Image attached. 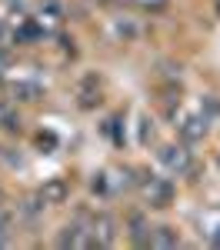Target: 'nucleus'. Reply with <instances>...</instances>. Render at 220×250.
<instances>
[{"instance_id":"5","label":"nucleus","mask_w":220,"mask_h":250,"mask_svg":"<svg viewBox=\"0 0 220 250\" xmlns=\"http://www.w3.org/2000/svg\"><path fill=\"white\" fill-rule=\"evenodd\" d=\"M43 37H47V27H43L37 17H23V20H20V27L14 30V43H17V47L37 43V40H43Z\"/></svg>"},{"instance_id":"9","label":"nucleus","mask_w":220,"mask_h":250,"mask_svg":"<svg viewBox=\"0 0 220 250\" xmlns=\"http://www.w3.org/2000/svg\"><path fill=\"white\" fill-rule=\"evenodd\" d=\"M203 134H207V120H203V117H187V120L180 124V144H187V147L197 144Z\"/></svg>"},{"instance_id":"12","label":"nucleus","mask_w":220,"mask_h":250,"mask_svg":"<svg viewBox=\"0 0 220 250\" xmlns=\"http://www.w3.org/2000/svg\"><path fill=\"white\" fill-rule=\"evenodd\" d=\"M107 134H110V140H114V147H117V150H123V147H127V130H123V114H114V117H110V124H107Z\"/></svg>"},{"instance_id":"6","label":"nucleus","mask_w":220,"mask_h":250,"mask_svg":"<svg viewBox=\"0 0 220 250\" xmlns=\"http://www.w3.org/2000/svg\"><path fill=\"white\" fill-rule=\"evenodd\" d=\"M67 17V7H63V0H40V23L50 30V27H60Z\"/></svg>"},{"instance_id":"10","label":"nucleus","mask_w":220,"mask_h":250,"mask_svg":"<svg viewBox=\"0 0 220 250\" xmlns=\"http://www.w3.org/2000/svg\"><path fill=\"white\" fill-rule=\"evenodd\" d=\"M180 237L174 227H150V240H147V247H177Z\"/></svg>"},{"instance_id":"14","label":"nucleus","mask_w":220,"mask_h":250,"mask_svg":"<svg viewBox=\"0 0 220 250\" xmlns=\"http://www.w3.org/2000/svg\"><path fill=\"white\" fill-rule=\"evenodd\" d=\"M47 210V204H43V197H27V200H23V207H20V213H23V217H27V220H37L40 213Z\"/></svg>"},{"instance_id":"4","label":"nucleus","mask_w":220,"mask_h":250,"mask_svg":"<svg viewBox=\"0 0 220 250\" xmlns=\"http://www.w3.org/2000/svg\"><path fill=\"white\" fill-rule=\"evenodd\" d=\"M100 100H103V90H100L97 74H83L77 80V107L80 110H97Z\"/></svg>"},{"instance_id":"7","label":"nucleus","mask_w":220,"mask_h":250,"mask_svg":"<svg viewBox=\"0 0 220 250\" xmlns=\"http://www.w3.org/2000/svg\"><path fill=\"white\" fill-rule=\"evenodd\" d=\"M67 193H70V187H67V180H63V177H50V180L40 187L43 204H63V200H67Z\"/></svg>"},{"instance_id":"3","label":"nucleus","mask_w":220,"mask_h":250,"mask_svg":"<svg viewBox=\"0 0 220 250\" xmlns=\"http://www.w3.org/2000/svg\"><path fill=\"white\" fill-rule=\"evenodd\" d=\"M90 233H94V247H114L117 244V220H114V213H107V210L94 213Z\"/></svg>"},{"instance_id":"17","label":"nucleus","mask_w":220,"mask_h":250,"mask_svg":"<svg viewBox=\"0 0 220 250\" xmlns=\"http://www.w3.org/2000/svg\"><path fill=\"white\" fill-rule=\"evenodd\" d=\"M57 40H60V54H63V57H77V40L74 37H67V34H57Z\"/></svg>"},{"instance_id":"20","label":"nucleus","mask_w":220,"mask_h":250,"mask_svg":"<svg viewBox=\"0 0 220 250\" xmlns=\"http://www.w3.org/2000/svg\"><path fill=\"white\" fill-rule=\"evenodd\" d=\"M217 14H220V0H217Z\"/></svg>"},{"instance_id":"11","label":"nucleus","mask_w":220,"mask_h":250,"mask_svg":"<svg viewBox=\"0 0 220 250\" xmlns=\"http://www.w3.org/2000/svg\"><path fill=\"white\" fill-rule=\"evenodd\" d=\"M137 140H140V147H150V144L157 140V127H154V120L147 114L137 117Z\"/></svg>"},{"instance_id":"18","label":"nucleus","mask_w":220,"mask_h":250,"mask_svg":"<svg viewBox=\"0 0 220 250\" xmlns=\"http://www.w3.org/2000/svg\"><path fill=\"white\" fill-rule=\"evenodd\" d=\"M7 227H10V213L3 210V204H0V247L7 244Z\"/></svg>"},{"instance_id":"8","label":"nucleus","mask_w":220,"mask_h":250,"mask_svg":"<svg viewBox=\"0 0 220 250\" xmlns=\"http://www.w3.org/2000/svg\"><path fill=\"white\" fill-rule=\"evenodd\" d=\"M127 227H130V240H134L137 247H147V240H150V224H147V217L140 210H134L127 217Z\"/></svg>"},{"instance_id":"15","label":"nucleus","mask_w":220,"mask_h":250,"mask_svg":"<svg viewBox=\"0 0 220 250\" xmlns=\"http://www.w3.org/2000/svg\"><path fill=\"white\" fill-rule=\"evenodd\" d=\"M90 190L97 193L100 200H107V197H110V184H107V173H94V177H90Z\"/></svg>"},{"instance_id":"1","label":"nucleus","mask_w":220,"mask_h":250,"mask_svg":"<svg viewBox=\"0 0 220 250\" xmlns=\"http://www.w3.org/2000/svg\"><path fill=\"white\" fill-rule=\"evenodd\" d=\"M140 184H143L147 204H150L154 210H167V207L174 204V184H170V177H157V173L143 170L140 173Z\"/></svg>"},{"instance_id":"16","label":"nucleus","mask_w":220,"mask_h":250,"mask_svg":"<svg viewBox=\"0 0 220 250\" xmlns=\"http://www.w3.org/2000/svg\"><path fill=\"white\" fill-rule=\"evenodd\" d=\"M217 114H220V97L207 94V97H203V110H200V117H203V120L210 124V120H214Z\"/></svg>"},{"instance_id":"22","label":"nucleus","mask_w":220,"mask_h":250,"mask_svg":"<svg viewBox=\"0 0 220 250\" xmlns=\"http://www.w3.org/2000/svg\"><path fill=\"white\" fill-rule=\"evenodd\" d=\"M37 3H40V0H37Z\"/></svg>"},{"instance_id":"2","label":"nucleus","mask_w":220,"mask_h":250,"mask_svg":"<svg viewBox=\"0 0 220 250\" xmlns=\"http://www.w3.org/2000/svg\"><path fill=\"white\" fill-rule=\"evenodd\" d=\"M160 160H163L167 170L177 173V177L194 170V157H190V147H187V144H167V147L160 150Z\"/></svg>"},{"instance_id":"19","label":"nucleus","mask_w":220,"mask_h":250,"mask_svg":"<svg viewBox=\"0 0 220 250\" xmlns=\"http://www.w3.org/2000/svg\"><path fill=\"white\" fill-rule=\"evenodd\" d=\"M214 244H220V227H217V233H214Z\"/></svg>"},{"instance_id":"21","label":"nucleus","mask_w":220,"mask_h":250,"mask_svg":"<svg viewBox=\"0 0 220 250\" xmlns=\"http://www.w3.org/2000/svg\"><path fill=\"white\" fill-rule=\"evenodd\" d=\"M0 204H3V193H0Z\"/></svg>"},{"instance_id":"13","label":"nucleus","mask_w":220,"mask_h":250,"mask_svg":"<svg viewBox=\"0 0 220 250\" xmlns=\"http://www.w3.org/2000/svg\"><path fill=\"white\" fill-rule=\"evenodd\" d=\"M140 34V23L134 17H123V20H114V37L117 40H134Z\"/></svg>"}]
</instances>
